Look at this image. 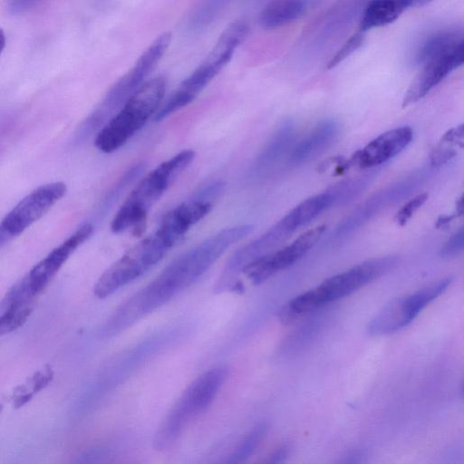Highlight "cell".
I'll use <instances>...</instances> for the list:
<instances>
[{"instance_id": "cell-1", "label": "cell", "mask_w": 464, "mask_h": 464, "mask_svg": "<svg viewBox=\"0 0 464 464\" xmlns=\"http://www.w3.org/2000/svg\"><path fill=\"white\" fill-rule=\"evenodd\" d=\"M254 227L240 224L223 228L168 265L150 284L126 300L112 315L125 329L185 290L203 276L231 246L250 234Z\"/></svg>"}, {"instance_id": "cell-2", "label": "cell", "mask_w": 464, "mask_h": 464, "mask_svg": "<svg viewBox=\"0 0 464 464\" xmlns=\"http://www.w3.org/2000/svg\"><path fill=\"white\" fill-rule=\"evenodd\" d=\"M215 201L193 193L167 212L158 227L127 250L100 276L94 295L105 298L158 264L187 232L213 208Z\"/></svg>"}, {"instance_id": "cell-3", "label": "cell", "mask_w": 464, "mask_h": 464, "mask_svg": "<svg viewBox=\"0 0 464 464\" xmlns=\"http://www.w3.org/2000/svg\"><path fill=\"white\" fill-rule=\"evenodd\" d=\"M195 157L193 150H183L144 176L116 212L111 223V232L118 234L133 228L141 233L150 209Z\"/></svg>"}, {"instance_id": "cell-4", "label": "cell", "mask_w": 464, "mask_h": 464, "mask_svg": "<svg viewBox=\"0 0 464 464\" xmlns=\"http://www.w3.org/2000/svg\"><path fill=\"white\" fill-rule=\"evenodd\" d=\"M166 85L163 76L143 82L97 132L95 147L104 153H111L122 147L156 113L163 100Z\"/></svg>"}, {"instance_id": "cell-5", "label": "cell", "mask_w": 464, "mask_h": 464, "mask_svg": "<svg viewBox=\"0 0 464 464\" xmlns=\"http://www.w3.org/2000/svg\"><path fill=\"white\" fill-rule=\"evenodd\" d=\"M227 376L223 366L212 368L195 379L183 392L157 430L153 445L158 450L172 446L191 420L213 401Z\"/></svg>"}, {"instance_id": "cell-6", "label": "cell", "mask_w": 464, "mask_h": 464, "mask_svg": "<svg viewBox=\"0 0 464 464\" xmlns=\"http://www.w3.org/2000/svg\"><path fill=\"white\" fill-rule=\"evenodd\" d=\"M397 263L395 256L366 260L295 296V307L300 313L307 314L324 304L349 295L390 271Z\"/></svg>"}, {"instance_id": "cell-7", "label": "cell", "mask_w": 464, "mask_h": 464, "mask_svg": "<svg viewBox=\"0 0 464 464\" xmlns=\"http://www.w3.org/2000/svg\"><path fill=\"white\" fill-rule=\"evenodd\" d=\"M161 49L150 44L142 53L133 67L121 76L107 92L82 127V135L99 131L124 105L128 99L145 82L161 58Z\"/></svg>"}, {"instance_id": "cell-8", "label": "cell", "mask_w": 464, "mask_h": 464, "mask_svg": "<svg viewBox=\"0 0 464 464\" xmlns=\"http://www.w3.org/2000/svg\"><path fill=\"white\" fill-rule=\"evenodd\" d=\"M63 182L42 185L21 199L0 222V247L41 218L66 193Z\"/></svg>"}, {"instance_id": "cell-9", "label": "cell", "mask_w": 464, "mask_h": 464, "mask_svg": "<svg viewBox=\"0 0 464 464\" xmlns=\"http://www.w3.org/2000/svg\"><path fill=\"white\" fill-rule=\"evenodd\" d=\"M325 227L322 225L307 230L291 244L256 259L246 266L242 273L252 283H262L300 259L317 243Z\"/></svg>"}, {"instance_id": "cell-10", "label": "cell", "mask_w": 464, "mask_h": 464, "mask_svg": "<svg viewBox=\"0 0 464 464\" xmlns=\"http://www.w3.org/2000/svg\"><path fill=\"white\" fill-rule=\"evenodd\" d=\"M463 61L464 44L462 41L449 51L420 64V72L405 92L402 106L411 105L423 98L454 70L461 66Z\"/></svg>"}, {"instance_id": "cell-11", "label": "cell", "mask_w": 464, "mask_h": 464, "mask_svg": "<svg viewBox=\"0 0 464 464\" xmlns=\"http://www.w3.org/2000/svg\"><path fill=\"white\" fill-rule=\"evenodd\" d=\"M93 231L92 223L82 225L24 276L34 297L44 289L69 256L92 237Z\"/></svg>"}, {"instance_id": "cell-12", "label": "cell", "mask_w": 464, "mask_h": 464, "mask_svg": "<svg viewBox=\"0 0 464 464\" xmlns=\"http://www.w3.org/2000/svg\"><path fill=\"white\" fill-rule=\"evenodd\" d=\"M412 137L413 131L409 126L387 130L358 150L352 157V162L362 169L381 165L402 151Z\"/></svg>"}, {"instance_id": "cell-13", "label": "cell", "mask_w": 464, "mask_h": 464, "mask_svg": "<svg viewBox=\"0 0 464 464\" xmlns=\"http://www.w3.org/2000/svg\"><path fill=\"white\" fill-rule=\"evenodd\" d=\"M413 184V180L401 181L378 192L354 209V211L340 224L336 229L337 235L341 236L354 230L386 206L407 196L410 191L414 188L415 185Z\"/></svg>"}, {"instance_id": "cell-14", "label": "cell", "mask_w": 464, "mask_h": 464, "mask_svg": "<svg viewBox=\"0 0 464 464\" xmlns=\"http://www.w3.org/2000/svg\"><path fill=\"white\" fill-rule=\"evenodd\" d=\"M340 124L334 119L318 122L293 148L290 160L295 164L307 162L329 148L338 138Z\"/></svg>"}, {"instance_id": "cell-15", "label": "cell", "mask_w": 464, "mask_h": 464, "mask_svg": "<svg viewBox=\"0 0 464 464\" xmlns=\"http://www.w3.org/2000/svg\"><path fill=\"white\" fill-rule=\"evenodd\" d=\"M407 8L405 0H370L362 12L358 31L365 33L390 24Z\"/></svg>"}, {"instance_id": "cell-16", "label": "cell", "mask_w": 464, "mask_h": 464, "mask_svg": "<svg viewBox=\"0 0 464 464\" xmlns=\"http://www.w3.org/2000/svg\"><path fill=\"white\" fill-rule=\"evenodd\" d=\"M332 205H334L332 195L328 190H325L305 198L280 220L292 234L297 228L314 219Z\"/></svg>"}, {"instance_id": "cell-17", "label": "cell", "mask_w": 464, "mask_h": 464, "mask_svg": "<svg viewBox=\"0 0 464 464\" xmlns=\"http://www.w3.org/2000/svg\"><path fill=\"white\" fill-rule=\"evenodd\" d=\"M306 0H273L260 13L259 24L266 29L284 26L302 17Z\"/></svg>"}, {"instance_id": "cell-18", "label": "cell", "mask_w": 464, "mask_h": 464, "mask_svg": "<svg viewBox=\"0 0 464 464\" xmlns=\"http://www.w3.org/2000/svg\"><path fill=\"white\" fill-rule=\"evenodd\" d=\"M404 296L397 297L386 304L367 325L370 335H384L397 332L409 324Z\"/></svg>"}, {"instance_id": "cell-19", "label": "cell", "mask_w": 464, "mask_h": 464, "mask_svg": "<svg viewBox=\"0 0 464 464\" xmlns=\"http://www.w3.org/2000/svg\"><path fill=\"white\" fill-rule=\"evenodd\" d=\"M295 136V125L285 121L274 131L256 160V169H263L277 162L288 150Z\"/></svg>"}, {"instance_id": "cell-20", "label": "cell", "mask_w": 464, "mask_h": 464, "mask_svg": "<svg viewBox=\"0 0 464 464\" xmlns=\"http://www.w3.org/2000/svg\"><path fill=\"white\" fill-rule=\"evenodd\" d=\"M463 41L461 31L443 30L430 34L416 52L414 61L418 65L438 56Z\"/></svg>"}, {"instance_id": "cell-21", "label": "cell", "mask_w": 464, "mask_h": 464, "mask_svg": "<svg viewBox=\"0 0 464 464\" xmlns=\"http://www.w3.org/2000/svg\"><path fill=\"white\" fill-rule=\"evenodd\" d=\"M452 280L451 276L443 278L411 295L404 296L405 311L409 323H411L428 304L441 295L449 287Z\"/></svg>"}, {"instance_id": "cell-22", "label": "cell", "mask_w": 464, "mask_h": 464, "mask_svg": "<svg viewBox=\"0 0 464 464\" xmlns=\"http://www.w3.org/2000/svg\"><path fill=\"white\" fill-rule=\"evenodd\" d=\"M463 125L460 124L443 134L438 146L434 148L430 161L433 166L442 165L457 155L456 147L463 146Z\"/></svg>"}, {"instance_id": "cell-23", "label": "cell", "mask_w": 464, "mask_h": 464, "mask_svg": "<svg viewBox=\"0 0 464 464\" xmlns=\"http://www.w3.org/2000/svg\"><path fill=\"white\" fill-rule=\"evenodd\" d=\"M33 302L10 306L0 314V336L22 326L31 314Z\"/></svg>"}, {"instance_id": "cell-24", "label": "cell", "mask_w": 464, "mask_h": 464, "mask_svg": "<svg viewBox=\"0 0 464 464\" xmlns=\"http://www.w3.org/2000/svg\"><path fill=\"white\" fill-rule=\"evenodd\" d=\"M372 175L356 177L350 179L334 186L329 188L327 190L332 195L334 204H340L350 200L362 190H363L367 184L371 182Z\"/></svg>"}, {"instance_id": "cell-25", "label": "cell", "mask_w": 464, "mask_h": 464, "mask_svg": "<svg viewBox=\"0 0 464 464\" xmlns=\"http://www.w3.org/2000/svg\"><path fill=\"white\" fill-rule=\"evenodd\" d=\"M266 425L262 423L255 427L240 442L239 446L230 455L227 462L240 463L247 459L259 443L263 440L266 432Z\"/></svg>"}, {"instance_id": "cell-26", "label": "cell", "mask_w": 464, "mask_h": 464, "mask_svg": "<svg viewBox=\"0 0 464 464\" xmlns=\"http://www.w3.org/2000/svg\"><path fill=\"white\" fill-rule=\"evenodd\" d=\"M363 34L364 33L358 31L353 34L330 59L327 63V68L331 69L335 67L360 48L364 40Z\"/></svg>"}, {"instance_id": "cell-27", "label": "cell", "mask_w": 464, "mask_h": 464, "mask_svg": "<svg viewBox=\"0 0 464 464\" xmlns=\"http://www.w3.org/2000/svg\"><path fill=\"white\" fill-rule=\"evenodd\" d=\"M428 197L427 193H420L408 200L396 213L395 222L401 227L406 225L414 213L427 201Z\"/></svg>"}, {"instance_id": "cell-28", "label": "cell", "mask_w": 464, "mask_h": 464, "mask_svg": "<svg viewBox=\"0 0 464 464\" xmlns=\"http://www.w3.org/2000/svg\"><path fill=\"white\" fill-rule=\"evenodd\" d=\"M463 245L464 231L460 227L443 244L440 255L444 259L454 258L462 252Z\"/></svg>"}, {"instance_id": "cell-29", "label": "cell", "mask_w": 464, "mask_h": 464, "mask_svg": "<svg viewBox=\"0 0 464 464\" xmlns=\"http://www.w3.org/2000/svg\"><path fill=\"white\" fill-rule=\"evenodd\" d=\"M289 454V447L287 445H282L276 449L267 459V463H282L284 462Z\"/></svg>"}, {"instance_id": "cell-30", "label": "cell", "mask_w": 464, "mask_h": 464, "mask_svg": "<svg viewBox=\"0 0 464 464\" xmlns=\"http://www.w3.org/2000/svg\"><path fill=\"white\" fill-rule=\"evenodd\" d=\"M408 7H417V6H422L432 0H405Z\"/></svg>"}, {"instance_id": "cell-31", "label": "cell", "mask_w": 464, "mask_h": 464, "mask_svg": "<svg viewBox=\"0 0 464 464\" xmlns=\"http://www.w3.org/2000/svg\"><path fill=\"white\" fill-rule=\"evenodd\" d=\"M455 217L456 215L441 216L437 221V227H443L449 224Z\"/></svg>"}, {"instance_id": "cell-32", "label": "cell", "mask_w": 464, "mask_h": 464, "mask_svg": "<svg viewBox=\"0 0 464 464\" xmlns=\"http://www.w3.org/2000/svg\"><path fill=\"white\" fill-rule=\"evenodd\" d=\"M457 216H461L463 214V197L461 196L457 201L456 205Z\"/></svg>"}, {"instance_id": "cell-33", "label": "cell", "mask_w": 464, "mask_h": 464, "mask_svg": "<svg viewBox=\"0 0 464 464\" xmlns=\"http://www.w3.org/2000/svg\"><path fill=\"white\" fill-rule=\"evenodd\" d=\"M5 45V34L3 29L0 27V54L3 52Z\"/></svg>"}]
</instances>
